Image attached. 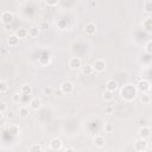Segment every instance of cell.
I'll list each match as a JSON object with an SVG mask.
<instances>
[{"instance_id":"cell-1","label":"cell","mask_w":152,"mask_h":152,"mask_svg":"<svg viewBox=\"0 0 152 152\" xmlns=\"http://www.w3.org/2000/svg\"><path fill=\"white\" fill-rule=\"evenodd\" d=\"M138 95V89L135 86L131 84V83H127L125 84L121 89H120V96L122 100L125 101H133Z\"/></svg>"},{"instance_id":"cell-2","label":"cell","mask_w":152,"mask_h":152,"mask_svg":"<svg viewBox=\"0 0 152 152\" xmlns=\"http://www.w3.org/2000/svg\"><path fill=\"white\" fill-rule=\"evenodd\" d=\"M147 145H148V142H147L146 139L139 138L138 140L134 141V150L137 152H145L147 150Z\"/></svg>"},{"instance_id":"cell-3","label":"cell","mask_w":152,"mask_h":152,"mask_svg":"<svg viewBox=\"0 0 152 152\" xmlns=\"http://www.w3.org/2000/svg\"><path fill=\"white\" fill-rule=\"evenodd\" d=\"M137 89H138L139 91H141V93H148L150 89H151V83H150V81L146 80V78L140 80V81L138 82V84H137Z\"/></svg>"},{"instance_id":"cell-4","label":"cell","mask_w":152,"mask_h":152,"mask_svg":"<svg viewBox=\"0 0 152 152\" xmlns=\"http://www.w3.org/2000/svg\"><path fill=\"white\" fill-rule=\"evenodd\" d=\"M59 89H61V91L63 94H71L74 91V89H75V86H74V83L71 81H63L61 87H59Z\"/></svg>"},{"instance_id":"cell-5","label":"cell","mask_w":152,"mask_h":152,"mask_svg":"<svg viewBox=\"0 0 152 152\" xmlns=\"http://www.w3.org/2000/svg\"><path fill=\"white\" fill-rule=\"evenodd\" d=\"M91 65L94 68V71H96V72H103L106 70V62H104V59H101V58L95 59Z\"/></svg>"},{"instance_id":"cell-6","label":"cell","mask_w":152,"mask_h":152,"mask_svg":"<svg viewBox=\"0 0 152 152\" xmlns=\"http://www.w3.org/2000/svg\"><path fill=\"white\" fill-rule=\"evenodd\" d=\"M14 19V14L10 11H5L1 13V17H0V20L5 24V25H10Z\"/></svg>"},{"instance_id":"cell-7","label":"cell","mask_w":152,"mask_h":152,"mask_svg":"<svg viewBox=\"0 0 152 152\" xmlns=\"http://www.w3.org/2000/svg\"><path fill=\"white\" fill-rule=\"evenodd\" d=\"M68 65H69V68H70L71 70H77V69H80V68L82 66V61H81V58H78V57H71V58L69 59Z\"/></svg>"},{"instance_id":"cell-8","label":"cell","mask_w":152,"mask_h":152,"mask_svg":"<svg viewBox=\"0 0 152 152\" xmlns=\"http://www.w3.org/2000/svg\"><path fill=\"white\" fill-rule=\"evenodd\" d=\"M138 137L141 139H148L151 137V128L148 126H142L138 129Z\"/></svg>"},{"instance_id":"cell-9","label":"cell","mask_w":152,"mask_h":152,"mask_svg":"<svg viewBox=\"0 0 152 152\" xmlns=\"http://www.w3.org/2000/svg\"><path fill=\"white\" fill-rule=\"evenodd\" d=\"M50 148H51L52 151H59V150H62V148H63V142H62V140H61L59 138H53V139H51V141H50Z\"/></svg>"},{"instance_id":"cell-10","label":"cell","mask_w":152,"mask_h":152,"mask_svg":"<svg viewBox=\"0 0 152 152\" xmlns=\"http://www.w3.org/2000/svg\"><path fill=\"white\" fill-rule=\"evenodd\" d=\"M42 106H43L42 99H39V97H33V99H31V101H30V108H31L32 110H38V109L42 108Z\"/></svg>"},{"instance_id":"cell-11","label":"cell","mask_w":152,"mask_h":152,"mask_svg":"<svg viewBox=\"0 0 152 152\" xmlns=\"http://www.w3.org/2000/svg\"><path fill=\"white\" fill-rule=\"evenodd\" d=\"M84 31L88 36H93L95 34L96 32V24L94 21H89L88 24H86V27H84Z\"/></svg>"},{"instance_id":"cell-12","label":"cell","mask_w":152,"mask_h":152,"mask_svg":"<svg viewBox=\"0 0 152 152\" xmlns=\"http://www.w3.org/2000/svg\"><path fill=\"white\" fill-rule=\"evenodd\" d=\"M7 44L8 46H17L19 44V37L15 33L10 34V37L7 38Z\"/></svg>"},{"instance_id":"cell-13","label":"cell","mask_w":152,"mask_h":152,"mask_svg":"<svg viewBox=\"0 0 152 152\" xmlns=\"http://www.w3.org/2000/svg\"><path fill=\"white\" fill-rule=\"evenodd\" d=\"M93 141H94V145L96 147H103L104 144H106V139H104L103 135H96V137H94V140Z\"/></svg>"},{"instance_id":"cell-14","label":"cell","mask_w":152,"mask_h":152,"mask_svg":"<svg viewBox=\"0 0 152 152\" xmlns=\"http://www.w3.org/2000/svg\"><path fill=\"white\" fill-rule=\"evenodd\" d=\"M106 89L114 93V91L118 89V82H116L115 80H108V81L106 82Z\"/></svg>"},{"instance_id":"cell-15","label":"cell","mask_w":152,"mask_h":152,"mask_svg":"<svg viewBox=\"0 0 152 152\" xmlns=\"http://www.w3.org/2000/svg\"><path fill=\"white\" fill-rule=\"evenodd\" d=\"M142 28H144L147 33L152 32V19H151L150 17L146 18V19L142 21Z\"/></svg>"},{"instance_id":"cell-16","label":"cell","mask_w":152,"mask_h":152,"mask_svg":"<svg viewBox=\"0 0 152 152\" xmlns=\"http://www.w3.org/2000/svg\"><path fill=\"white\" fill-rule=\"evenodd\" d=\"M81 68H82V74L86 75V76H90L94 72V68H93L91 64H84Z\"/></svg>"},{"instance_id":"cell-17","label":"cell","mask_w":152,"mask_h":152,"mask_svg":"<svg viewBox=\"0 0 152 152\" xmlns=\"http://www.w3.org/2000/svg\"><path fill=\"white\" fill-rule=\"evenodd\" d=\"M20 94L23 96H30L32 94V87L30 84H24L21 88H20Z\"/></svg>"},{"instance_id":"cell-18","label":"cell","mask_w":152,"mask_h":152,"mask_svg":"<svg viewBox=\"0 0 152 152\" xmlns=\"http://www.w3.org/2000/svg\"><path fill=\"white\" fill-rule=\"evenodd\" d=\"M38 34H39V27L38 26H31L27 31V36L31 38H36V37H38Z\"/></svg>"},{"instance_id":"cell-19","label":"cell","mask_w":152,"mask_h":152,"mask_svg":"<svg viewBox=\"0 0 152 152\" xmlns=\"http://www.w3.org/2000/svg\"><path fill=\"white\" fill-rule=\"evenodd\" d=\"M102 99H103L106 102H110V101H113V99H114V93L106 89V90L102 93Z\"/></svg>"},{"instance_id":"cell-20","label":"cell","mask_w":152,"mask_h":152,"mask_svg":"<svg viewBox=\"0 0 152 152\" xmlns=\"http://www.w3.org/2000/svg\"><path fill=\"white\" fill-rule=\"evenodd\" d=\"M8 133L12 134V135H18L20 133V127L15 124H11L8 126Z\"/></svg>"},{"instance_id":"cell-21","label":"cell","mask_w":152,"mask_h":152,"mask_svg":"<svg viewBox=\"0 0 152 152\" xmlns=\"http://www.w3.org/2000/svg\"><path fill=\"white\" fill-rule=\"evenodd\" d=\"M15 34L19 37V39H23V38H26L27 37V30L25 27H19L15 32Z\"/></svg>"},{"instance_id":"cell-22","label":"cell","mask_w":152,"mask_h":152,"mask_svg":"<svg viewBox=\"0 0 152 152\" xmlns=\"http://www.w3.org/2000/svg\"><path fill=\"white\" fill-rule=\"evenodd\" d=\"M28 114H30V112H28V108H27V107L21 106V107L19 108V116H20V118L26 119V118L28 116Z\"/></svg>"},{"instance_id":"cell-23","label":"cell","mask_w":152,"mask_h":152,"mask_svg":"<svg viewBox=\"0 0 152 152\" xmlns=\"http://www.w3.org/2000/svg\"><path fill=\"white\" fill-rule=\"evenodd\" d=\"M144 10H145V12H146L147 14H151V13H152V2H151L150 0H147V1L145 2Z\"/></svg>"},{"instance_id":"cell-24","label":"cell","mask_w":152,"mask_h":152,"mask_svg":"<svg viewBox=\"0 0 152 152\" xmlns=\"http://www.w3.org/2000/svg\"><path fill=\"white\" fill-rule=\"evenodd\" d=\"M21 94L20 93H14L13 95H12V101L14 102V103H20L21 102Z\"/></svg>"},{"instance_id":"cell-25","label":"cell","mask_w":152,"mask_h":152,"mask_svg":"<svg viewBox=\"0 0 152 152\" xmlns=\"http://www.w3.org/2000/svg\"><path fill=\"white\" fill-rule=\"evenodd\" d=\"M140 100H141V102H142V103H145V104H148V103H150V101H151L148 93H142V95H141Z\"/></svg>"},{"instance_id":"cell-26","label":"cell","mask_w":152,"mask_h":152,"mask_svg":"<svg viewBox=\"0 0 152 152\" xmlns=\"http://www.w3.org/2000/svg\"><path fill=\"white\" fill-rule=\"evenodd\" d=\"M43 94L46 95V96H50V95L53 94V89H52L50 86H45V87L43 88Z\"/></svg>"},{"instance_id":"cell-27","label":"cell","mask_w":152,"mask_h":152,"mask_svg":"<svg viewBox=\"0 0 152 152\" xmlns=\"http://www.w3.org/2000/svg\"><path fill=\"white\" fill-rule=\"evenodd\" d=\"M145 52L147 53V55H151L152 53V40H148L146 44H145Z\"/></svg>"},{"instance_id":"cell-28","label":"cell","mask_w":152,"mask_h":152,"mask_svg":"<svg viewBox=\"0 0 152 152\" xmlns=\"http://www.w3.org/2000/svg\"><path fill=\"white\" fill-rule=\"evenodd\" d=\"M43 150H44V147L39 144H33L28 147V151H43Z\"/></svg>"},{"instance_id":"cell-29","label":"cell","mask_w":152,"mask_h":152,"mask_svg":"<svg viewBox=\"0 0 152 152\" xmlns=\"http://www.w3.org/2000/svg\"><path fill=\"white\" fill-rule=\"evenodd\" d=\"M8 90V86L5 81H0V94H4Z\"/></svg>"},{"instance_id":"cell-30","label":"cell","mask_w":152,"mask_h":152,"mask_svg":"<svg viewBox=\"0 0 152 152\" xmlns=\"http://www.w3.org/2000/svg\"><path fill=\"white\" fill-rule=\"evenodd\" d=\"M44 1L48 6H56L59 2V0H44Z\"/></svg>"},{"instance_id":"cell-31","label":"cell","mask_w":152,"mask_h":152,"mask_svg":"<svg viewBox=\"0 0 152 152\" xmlns=\"http://www.w3.org/2000/svg\"><path fill=\"white\" fill-rule=\"evenodd\" d=\"M113 129H114V127H113V125H112V124H106V125H104V132L110 133Z\"/></svg>"},{"instance_id":"cell-32","label":"cell","mask_w":152,"mask_h":152,"mask_svg":"<svg viewBox=\"0 0 152 152\" xmlns=\"http://www.w3.org/2000/svg\"><path fill=\"white\" fill-rule=\"evenodd\" d=\"M7 109H8L7 103L6 102H0V112L5 113V112H7Z\"/></svg>"},{"instance_id":"cell-33","label":"cell","mask_w":152,"mask_h":152,"mask_svg":"<svg viewBox=\"0 0 152 152\" xmlns=\"http://www.w3.org/2000/svg\"><path fill=\"white\" fill-rule=\"evenodd\" d=\"M63 151H75L74 147H65V148H62Z\"/></svg>"},{"instance_id":"cell-34","label":"cell","mask_w":152,"mask_h":152,"mask_svg":"<svg viewBox=\"0 0 152 152\" xmlns=\"http://www.w3.org/2000/svg\"><path fill=\"white\" fill-rule=\"evenodd\" d=\"M10 116H11V118L13 116V112H10V113H8V118H10Z\"/></svg>"},{"instance_id":"cell-35","label":"cell","mask_w":152,"mask_h":152,"mask_svg":"<svg viewBox=\"0 0 152 152\" xmlns=\"http://www.w3.org/2000/svg\"><path fill=\"white\" fill-rule=\"evenodd\" d=\"M59 94H62V91H61V89H59L58 91H56V95H59Z\"/></svg>"},{"instance_id":"cell-36","label":"cell","mask_w":152,"mask_h":152,"mask_svg":"<svg viewBox=\"0 0 152 152\" xmlns=\"http://www.w3.org/2000/svg\"><path fill=\"white\" fill-rule=\"evenodd\" d=\"M2 116H4V113H2V112H0V120L2 119Z\"/></svg>"}]
</instances>
